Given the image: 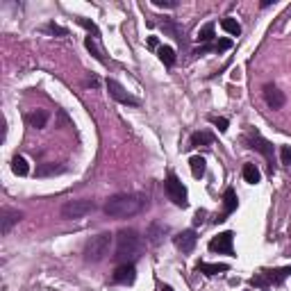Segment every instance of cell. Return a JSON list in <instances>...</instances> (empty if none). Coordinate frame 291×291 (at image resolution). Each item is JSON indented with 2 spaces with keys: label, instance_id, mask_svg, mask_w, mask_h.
<instances>
[{
  "label": "cell",
  "instance_id": "obj_6",
  "mask_svg": "<svg viewBox=\"0 0 291 291\" xmlns=\"http://www.w3.org/2000/svg\"><path fill=\"white\" fill-rule=\"evenodd\" d=\"M243 144H246L248 148H253V150L262 152L264 160H266L273 166V146H271V141H266L262 134H259V132H253L250 130L246 137H243Z\"/></svg>",
  "mask_w": 291,
  "mask_h": 291
},
{
  "label": "cell",
  "instance_id": "obj_10",
  "mask_svg": "<svg viewBox=\"0 0 291 291\" xmlns=\"http://www.w3.org/2000/svg\"><path fill=\"white\" fill-rule=\"evenodd\" d=\"M264 100H266V105H268L271 109H282L284 103H287L284 93L280 91L275 84H266V87H264Z\"/></svg>",
  "mask_w": 291,
  "mask_h": 291
},
{
  "label": "cell",
  "instance_id": "obj_14",
  "mask_svg": "<svg viewBox=\"0 0 291 291\" xmlns=\"http://www.w3.org/2000/svg\"><path fill=\"white\" fill-rule=\"evenodd\" d=\"M164 235H168V227L164 225V223H150L148 225V232H146V237H148V241L152 243V246H160V243L164 241Z\"/></svg>",
  "mask_w": 291,
  "mask_h": 291
},
{
  "label": "cell",
  "instance_id": "obj_26",
  "mask_svg": "<svg viewBox=\"0 0 291 291\" xmlns=\"http://www.w3.org/2000/svg\"><path fill=\"white\" fill-rule=\"evenodd\" d=\"M214 39V23H207V25H203V28L198 30V34H196V41H211Z\"/></svg>",
  "mask_w": 291,
  "mask_h": 291
},
{
  "label": "cell",
  "instance_id": "obj_24",
  "mask_svg": "<svg viewBox=\"0 0 291 291\" xmlns=\"http://www.w3.org/2000/svg\"><path fill=\"white\" fill-rule=\"evenodd\" d=\"M221 28H223L227 34H232V36H239L241 34V25L237 23L235 18H223V21H221Z\"/></svg>",
  "mask_w": 291,
  "mask_h": 291
},
{
  "label": "cell",
  "instance_id": "obj_16",
  "mask_svg": "<svg viewBox=\"0 0 291 291\" xmlns=\"http://www.w3.org/2000/svg\"><path fill=\"white\" fill-rule=\"evenodd\" d=\"M232 48V41L230 39H221V41H214V44H209V46H203V48H198L193 52V55H205V52H209V50H216V52H223V50H230Z\"/></svg>",
  "mask_w": 291,
  "mask_h": 291
},
{
  "label": "cell",
  "instance_id": "obj_12",
  "mask_svg": "<svg viewBox=\"0 0 291 291\" xmlns=\"http://www.w3.org/2000/svg\"><path fill=\"white\" fill-rule=\"evenodd\" d=\"M196 241H198L196 230H184V232H180V235L176 237V246L182 253H191L193 248H196Z\"/></svg>",
  "mask_w": 291,
  "mask_h": 291
},
{
  "label": "cell",
  "instance_id": "obj_17",
  "mask_svg": "<svg viewBox=\"0 0 291 291\" xmlns=\"http://www.w3.org/2000/svg\"><path fill=\"white\" fill-rule=\"evenodd\" d=\"M25 121H28L32 128L41 130V128H46V123H48V114L41 112V109H36V112H30L28 116H25Z\"/></svg>",
  "mask_w": 291,
  "mask_h": 291
},
{
  "label": "cell",
  "instance_id": "obj_23",
  "mask_svg": "<svg viewBox=\"0 0 291 291\" xmlns=\"http://www.w3.org/2000/svg\"><path fill=\"white\" fill-rule=\"evenodd\" d=\"M211 139H214V137H211L209 132H196V134H191V141H189V148H198V146L211 144Z\"/></svg>",
  "mask_w": 291,
  "mask_h": 291
},
{
  "label": "cell",
  "instance_id": "obj_3",
  "mask_svg": "<svg viewBox=\"0 0 291 291\" xmlns=\"http://www.w3.org/2000/svg\"><path fill=\"white\" fill-rule=\"evenodd\" d=\"M112 239L114 237L109 235V232H100V235L91 237L87 243H84V262L89 264H98L103 262L105 257L109 255V246H112Z\"/></svg>",
  "mask_w": 291,
  "mask_h": 291
},
{
  "label": "cell",
  "instance_id": "obj_18",
  "mask_svg": "<svg viewBox=\"0 0 291 291\" xmlns=\"http://www.w3.org/2000/svg\"><path fill=\"white\" fill-rule=\"evenodd\" d=\"M243 180L248 184H257L262 180V173H259V168L255 164H243Z\"/></svg>",
  "mask_w": 291,
  "mask_h": 291
},
{
  "label": "cell",
  "instance_id": "obj_20",
  "mask_svg": "<svg viewBox=\"0 0 291 291\" xmlns=\"http://www.w3.org/2000/svg\"><path fill=\"white\" fill-rule=\"evenodd\" d=\"M12 171L16 173V176H21V178L30 173V166H28V162H25L23 155H14V160H12Z\"/></svg>",
  "mask_w": 291,
  "mask_h": 291
},
{
  "label": "cell",
  "instance_id": "obj_4",
  "mask_svg": "<svg viewBox=\"0 0 291 291\" xmlns=\"http://www.w3.org/2000/svg\"><path fill=\"white\" fill-rule=\"evenodd\" d=\"M164 191H166L168 200H171L176 207H187L189 200H187V189H184V184L180 182V178L176 176V173H168L166 180H164Z\"/></svg>",
  "mask_w": 291,
  "mask_h": 291
},
{
  "label": "cell",
  "instance_id": "obj_34",
  "mask_svg": "<svg viewBox=\"0 0 291 291\" xmlns=\"http://www.w3.org/2000/svg\"><path fill=\"white\" fill-rule=\"evenodd\" d=\"M148 46H150V48H157V39H155V36H150V39H148Z\"/></svg>",
  "mask_w": 291,
  "mask_h": 291
},
{
  "label": "cell",
  "instance_id": "obj_19",
  "mask_svg": "<svg viewBox=\"0 0 291 291\" xmlns=\"http://www.w3.org/2000/svg\"><path fill=\"white\" fill-rule=\"evenodd\" d=\"M198 271L205 275H219L227 271V264H207V262H200L198 264Z\"/></svg>",
  "mask_w": 291,
  "mask_h": 291
},
{
  "label": "cell",
  "instance_id": "obj_29",
  "mask_svg": "<svg viewBox=\"0 0 291 291\" xmlns=\"http://www.w3.org/2000/svg\"><path fill=\"white\" fill-rule=\"evenodd\" d=\"M209 121L216 125V128H219V132H225V130H227V119H221V116H211Z\"/></svg>",
  "mask_w": 291,
  "mask_h": 291
},
{
  "label": "cell",
  "instance_id": "obj_27",
  "mask_svg": "<svg viewBox=\"0 0 291 291\" xmlns=\"http://www.w3.org/2000/svg\"><path fill=\"white\" fill-rule=\"evenodd\" d=\"M64 168H57L55 164H46V166L36 168V176H52V173H62Z\"/></svg>",
  "mask_w": 291,
  "mask_h": 291
},
{
  "label": "cell",
  "instance_id": "obj_25",
  "mask_svg": "<svg viewBox=\"0 0 291 291\" xmlns=\"http://www.w3.org/2000/svg\"><path fill=\"white\" fill-rule=\"evenodd\" d=\"M84 46H87L89 52H91V55L96 57L98 62H105V52L98 48V44H96V39H93V36H87V41H84Z\"/></svg>",
  "mask_w": 291,
  "mask_h": 291
},
{
  "label": "cell",
  "instance_id": "obj_11",
  "mask_svg": "<svg viewBox=\"0 0 291 291\" xmlns=\"http://www.w3.org/2000/svg\"><path fill=\"white\" fill-rule=\"evenodd\" d=\"M114 282L116 284H132L137 280V268L134 264H119L114 271Z\"/></svg>",
  "mask_w": 291,
  "mask_h": 291
},
{
  "label": "cell",
  "instance_id": "obj_31",
  "mask_svg": "<svg viewBox=\"0 0 291 291\" xmlns=\"http://www.w3.org/2000/svg\"><path fill=\"white\" fill-rule=\"evenodd\" d=\"M77 23H80V25H82V28H87V30H91V32H93V34H96V36H98V28H96V25H93V23H91V21H87V18H77Z\"/></svg>",
  "mask_w": 291,
  "mask_h": 291
},
{
  "label": "cell",
  "instance_id": "obj_9",
  "mask_svg": "<svg viewBox=\"0 0 291 291\" xmlns=\"http://www.w3.org/2000/svg\"><path fill=\"white\" fill-rule=\"evenodd\" d=\"M107 89H109V96H112L114 100H119V103H123V105H139V98H134V96H130L128 91H125L123 87H121L116 80H107Z\"/></svg>",
  "mask_w": 291,
  "mask_h": 291
},
{
  "label": "cell",
  "instance_id": "obj_13",
  "mask_svg": "<svg viewBox=\"0 0 291 291\" xmlns=\"http://www.w3.org/2000/svg\"><path fill=\"white\" fill-rule=\"evenodd\" d=\"M237 205H239L237 191H235L232 187H227V189H225V193H223V214H221V219H219V221H225L227 216H230L232 211L237 209Z\"/></svg>",
  "mask_w": 291,
  "mask_h": 291
},
{
  "label": "cell",
  "instance_id": "obj_33",
  "mask_svg": "<svg viewBox=\"0 0 291 291\" xmlns=\"http://www.w3.org/2000/svg\"><path fill=\"white\" fill-rule=\"evenodd\" d=\"M193 223H196V225H203V223H205V211H203V209H198V211H196V219H193Z\"/></svg>",
  "mask_w": 291,
  "mask_h": 291
},
{
  "label": "cell",
  "instance_id": "obj_1",
  "mask_svg": "<svg viewBox=\"0 0 291 291\" xmlns=\"http://www.w3.org/2000/svg\"><path fill=\"white\" fill-rule=\"evenodd\" d=\"M144 203L139 193H116L105 203V214L112 219H130L144 209Z\"/></svg>",
  "mask_w": 291,
  "mask_h": 291
},
{
  "label": "cell",
  "instance_id": "obj_2",
  "mask_svg": "<svg viewBox=\"0 0 291 291\" xmlns=\"http://www.w3.org/2000/svg\"><path fill=\"white\" fill-rule=\"evenodd\" d=\"M141 253V237L137 230H121L116 235V259L121 264H132Z\"/></svg>",
  "mask_w": 291,
  "mask_h": 291
},
{
  "label": "cell",
  "instance_id": "obj_21",
  "mask_svg": "<svg viewBox=\"0 0 291 291\" xmlns=\"http://www.w3.org/2000/svg\"><path fill=\"white\" fill-rule=\"evenodd\" d=\"M157 57H160L166 66H173V62H176V50H173L171 46H160V48H157Z\"/></svg>",
  "mask_w": 291,
  "mask_h": 291
},
{
  "label": "cell",
  "instance_id": "obj_7",
  "mask_svg": "<svg viewBox=\"0 0 291 291\" xmlns=\"http://www.w3.org/2000/svg\"><path fill=\"white\" fill-rule=\"evenodd\" d=\"M291 275V266H282V268H275V271H264V273H259L255 275V278L250 280L255 287H264L266 289L268 284H280V282H284Z\"/></svg>",
  "mask_w": 291,
  "mask_h": 291
},
{
  "label": "cell",
  "instance_id": "obj_30",
  "mask_svg": "<svg viewBox=\"0 0 291 291\" xmlns=\"http://www.w3.org/2000/svg\"><path fill=\"white\" fill-rule=\"evenodd\" d=\"M46 30H48V32H52V34H60V36H66V34H68L66 28H60V25H55V23H48V25H46Z\"/></svg>",
  "mask_w": 291,
  "mask_h": 291
},
{
  "label": "cell",
  "instance_id": "obj_8",
  "mask_svg": "<svg viewBox=\"0 0 291 291\" xmlns=\"http://www.w3.org/2000/svg\"><path fill=\"white\" fill-rule=\"evenodd\" d=\"M232 241H235V235L232 232H221L214 239L209 241V250L211 253H225V255H232L235 248H232Z\"/></svg>",
  "mask_w": 291,
  "mask_h": 291
},
{
  "label": "cell",
  "instance_id": "obj_35",
  "mask_svg": "<svg viewBox=\"0 0 291 291\" xmlns=\"http://www.w3.org/2000/svg\"><path fill=\"white\" fill-rule=\"evenodd\" d=\"M162 291H176V289H173V287H168V284H164Z\"/></svg>",
  "mask_w": 291,
  "mask_h": 291
},
{
  "label": "cell",
  "instance_id": "obj_28",
  "mask_svg": "<svg viewBox=\"0 0 291 291\" xmlns=\"http://www.w3.org/2000/svg\"><path fill=\"white\" fill-rule=\"evenodd\" d=\"M280 160H282L284 166L291 168V146H282V148H280Z\"/></svg>",
  "mask_w": 291,
  "mask_h": 291
},
{
  "label": "cell",
  "instance_id": "obj_32",
  "mask_svg": "<svg viewBox=\"0 0 291 291\" xmlns=\"http://www.w3.org/2000/svg\"><path fill=\"white\" fill-rule=\"evenodd\" d=\"M152 5H155V7H168V9H171V7H178L176 0H155Z\"/></svg>",
  "mask_w": 291,
  "mask_h": 291
},
{
  "label": "cell",
  "instance_id": "obj_15",
  "mask_svg": "<svg viewBox=\"0 0 291 291\" xmlns=\"http://www.w3.org/2000/svg\"><path fill=\"white\" fill-rule=\"evenodd\" d=\"M21 219H23V214H21L18 209H9V207H5V209H3V225H0L3 235H7V232L12 230V227L16 225Z\"/></svg>",
  "mask_w": 291,
  "mask_h": 291
},
{
  "label": "cell",
  "instance_id": "obj_22",
  "mask_svg": "<svg viewBox=\"0 0 291 291\" xmlns=\"http://www.w3.org/2000/svg\"><path fill=\"white\" fill-rule=\"evenodd\" d=\"M189 166H191L193 178H203V176H205V157L193 155L191 160H189Z\"/></svg>",
  "mask_w": 291,
  "mask_h": 291
},
{
  "label": "cell",
  "instance_id": "obj_5",
  "mask_svg": "<svg viewBox=\"0 0 291 291\" xmlns=\"http://www.w3.org/2000/svg\"><path fill=\"white\" fill-rule=\"evenodd\" d=\"M96 209V205L91 203V200L87 198H80V200H68V203L62 207V219L66 221H77V219H84L87 214H91V211Z\"/></svg>",
  "mask_w": 291,
  "mask_h": 291
}]
</instances>
